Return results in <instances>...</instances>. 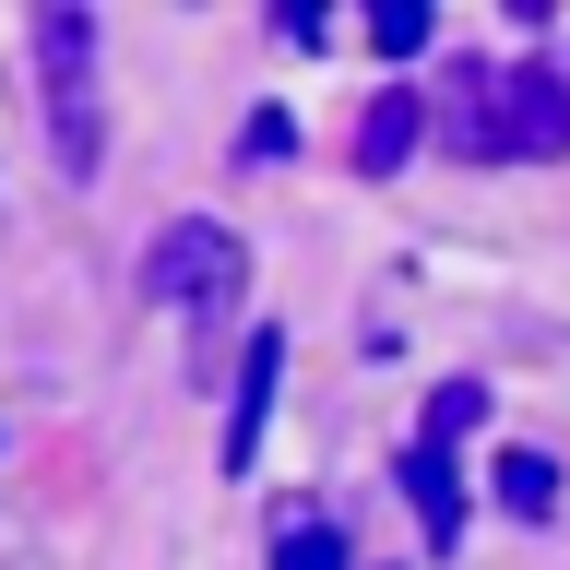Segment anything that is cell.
Returning <instances> with one entry per match:
<instances>
[{
  "mask_svg": "<svg viewBox=\"0 0 570 570\" xmlns=\"http://www.w3.org/2000/svg\"><path fill=\"white\" fill-rule=\"evenodd\" d=\"M428 36H440V12H428V0H381V12H368V48H381V60H416Z\"/></svg>",
  "mask_w": 570,
  "mask_h": 570,
  "instance_id": "8",
  "label": "cell"
},
{
  "mask_svg": "<svg viewBox=\"0 0 570 570\" xmlns=\"http://www.w3.org/2000/svg\"><path fill=\"white\" fill-rule=\"evenodd\" d=\"M404 499H416L428 547H452V534H463V475H452V452H440V440H416V452H404Z\"/></svg>",
  "mask_w": 570,
  "mask_h": 570,
  "instance_id": "6",
  "label": "cell"
},
{
  "mask_svg": "<svg viewBox=\"0 0 570 570\" xmlns=\"http://www.w3.org/2000/svg\"><path fill=\"white\" fill-rule=\"evenodd\" d=\"M499 511L547 523V511H559V463H547V452H499Z\"/></svg>",
  "mask_w": 570,
  "mask_h": 570,
  "instance_id": "7",
  "label": "cell"
},
{
  "mask_svg": "<svg viewBox=\"0 0 570 570\" xmlns=\"http://www.w3.org/2000/svg\"><path fill=\"white\" fill-rule=\"evenodd\" d=\"M36 71H48V142H60V167L96 178L107 107H96V12H83V0H48V12H36Z\"/></svg>",
  "mask_w": 570,
  "mask_h": 570,
  "instance_id": "2",
  "label": "cell"
},
{
  "mask_svg": "<svg viewBox=\"0 0 570 570\" xmlns=\"http://www.w3.org/2000/svg\"><path fill=\"white\" fill-rule=\"evenodd\" d=\"M452 155H570V71L559 60H452V107H440Z\"/></svg>",
  "mask_w": 570,
  "mask_h": 570,
  "instance_id": "1",
  "label": "cell"
},
{
  "mask_svg": "<svg viewBox=\"0 0 570 570\" xmlns=\"http://www.w3.org/2000/svg\"><path fill=\"white\" fill-rule=\"evenodd\" d=\"M463 428H488V381H440L428 392V440H440V452H452Z\"/></svg>",
  "mask_w": 570,
  "mask_h": 570,
  "instance_id": "9",
  "label": "cell"
},
{
  "mask_svg": "<svg viewBox=\"0 0 570 570\" xmlns=\"http://www.w3.org/2000/svg\"><path fill=\"white\" fill-rule=\"evenodd\" d=\"M285 142H297V119H285V107H262V119L238 131V155H285Z\"/></svg>",
  "mask_w": 570,
  "mask_h": 570,
  "instance_id": "11",
  "label": "cell"
},
{
  "mask_svg": "<svg viewBox=\"0 0 570 570\" xmlns=\"http://www.w3.org/2000/svg\"><path fill=\"white\" fill-rule=\"evenodd\" d=\"M142 285H155L178 321H226V309H238V285H249V249L226 238V226H203V214H178L167 238L142 249Z\"/></svg>",
  "mask_w": 570,
  "mask_h": 570,
  "instance_id": "3",
  "label": "cell"
},
{
  "mask_svg": "<svg viewBox=\"0 0 570 570\" xmlns=\"http://www.w3.org/2000/svg\"><path fill=\"white\" fill-rule=\"evenodd\" d=\"M274 570H356V547H345V534H333V523H285Z\"/></svg>",
  "mask_w": 570,
  "mask_h": 570,
  "instance_id": "10",
  "label": "cell"
},
{
  "mask_svg": "<svg viewBox=\"0 0 570 570\" xmlns=\"http://www.w3.org/2000/svg\"><path fill=\"white\" fill-rule=\"evenodd\" d=\"M416 131H428V96H416V83H381V96H368V119H356V167L392 178L404 155H416Z\"/></svg>",
  "mask_w": 570,
  "mask_h": 570,
  "instance_id": "4",
  "label": "cell"
},
{
  "mask_svg": "<svg viewBox=\"0 0 570 570\" xmlns=\"http://www.w3.org/2000/svg\"><path fill=\"white\" fill-rule=\"evenodd\" d=\"M274 368H285V333H262L238 368V416H226V475H249V452H262V416H274Z\"/></svg>",
  "mask_w": 570,
  "mask_h": 570,
  "instance_id": "5",
  "label": "cell"
}]
</instances>
